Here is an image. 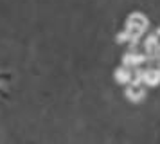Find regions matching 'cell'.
I'll use <instances>...</instances> for the list:
<instances>
[{"mask_svg":"<svg viewBox=\"0 0 160 144\" xmlns=\"http://www.w3.org/2000/svg\"><path fill=\"white\" fill-rule=\"evenodd\" d=\"M146 95V90H144V83H133L131 81V85H128L126 88V97L131 101H140L142 97Z\"/></svg>","mask_w":160,"mask_h":144,"instance_id":"cell-1","label":"cell"},{"mask_svg":"<svg viewBox=\"0 0 160 144\" xmlns=\"http://www.w3.org/2000/svg\"><path fill=\"white\" fill-rule=\"evenodd\" d=\"M142 83L144 85H158L160 83V69L158 67H151V69H146L142 74Z\"/></svg>","mask_w":160,"mask_h":144,"instance_id":"cell-2","label":"cell"},{"mask_svg":"<svg viewBox=\"0 0 160 144\" xmlns=\"http://www.w3.org/2000/svg\"><path fill=\"white\" fill-rule=\"evenodd\" d=\"M131 78H133V67H128V65H121L119 69L115 70V79L119 81V83H130Z\"/></svg>","mask_w":160,"mask_h":144,"instance_id":"cell-3","label":"cell"},{"mask_svg":"<svg viewBox=\"0 0 160 144\" xmlns=\"http://www.w3.org/2000/svg\"><path fill=\"white\" fill-rule=\"evenodd\" d=\"M126 25L138 27V29H142V31L146 33V29H148V18H146L144 14H140V13H133V14H130V18H128V22H126Z\"/></svg>","mask_w":160,"mask_h":144,"instance_id":"cell-4","label":"cell"},{"mask_svg":"<svg viewBox=\"0 0 160 144\" xmlns=\"http://www.w3.org/2000/svg\"><path fill=\"white\" fill-rule=\"evenodd\" d=\"M155 38H157V42L160 45V29H157V33H155Z\"/></svg>","mask_w":160,"mask_h":144,"instance_id":"cell-5","label":"cell"}]
</instances>
